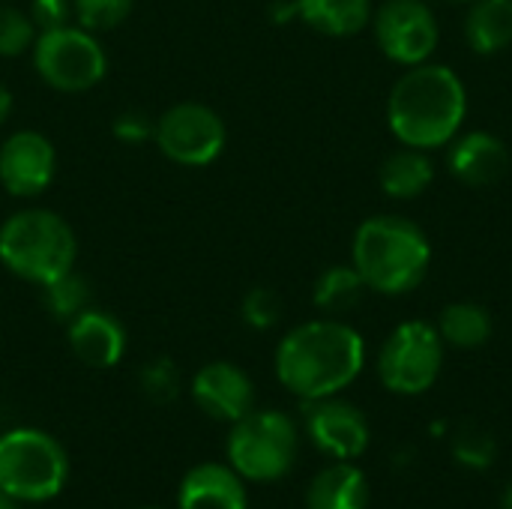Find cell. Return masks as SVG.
<instances>
[{"label": "cell", "mask_w": 512, "mask_h": 509, "mask_svg": "<svg viewBox=\"0 0 512 509\" xmlns=\"http://www.w3.org/2000/svg\"><path fill=\"white\" fill-rule=\"evenodd\" d=\"M495 453H498L495 438H492L486 429L471 426V423L462 426L459 435H456V441H453V456H456V462L465 465V468H474V471H486V468L495 462Z\"/></svg>", "instance_id": "cell-26"}, {"label": "cell", "mask_w": 512, "mask_h": 509, "mask_svg": "<svg viewBox=\"0 0 512 509\" xmlns=\"http://www.w3.org/2000/svg\"><path fill=\"white\" fill-rule=\"evenodd\" d=\"M66 342L87 369H111L126 354V327L111 312L87 306L66 324Z\"/></svg>", "instance_id": "cell-14"}, {"label": "cell", "mask_w": 512, "mask_h": 509, "mask_svg": "<svg viewBox=\"0 0 512 509\" xmlns=\"http://www.w3.org/2000/svg\"><path fill=\"white\" fill-rule=\"evenodd\" d=\"M297 18L324 36H357L372 21V0H294Z\"/></svg>", "instance_id": "cell-19"}, {"label": "cell", "mask_w": 512, "mask_h": 509, "mask_svg": "<svg viewBox=\"0 0 512 509\" xmlns=\"http://www.w3.org/2000/svg\"><path fill=\"white\" fill-rule=\"evenodd\" d=\"M180 509H249L243 477L228 465H198L192 468L177 492Z\"/></svg>", "instance_id": "cell-16"}, {"label": "cell", "mask_w": 512, "mask_h": 509, "mask_svg": "<svg viewBox=\"0 0 512 509\" xmlns=\"http://www.w3.org/2000/svg\"><path fill=\"white\" fill-rule=\"evenodd\" d=\"M138 509H162V507H138Z\"/></svg>", "instance_id": "cell-35"}, {"label": "cell", "mask_w": 512, "mask_h": 509, "mask_svg": "<svg viewBox=\"0 0 512 509\" xmlns=\"http://www.w3.org/2000/svg\"><path fill=\"white\" fill-rule=\"evenodd\" d=\"M468 117V90L462 78L441 63L408 66L387 99V126L399 144L417 150L447 147Z\"/></svg>", "instance_id": "cell-2"}, {"label": "cell", "mask_w": 512, "mask_h": 509, "mask_svg": "<svg viewBox=\"0 0 512 509\" xmlns=\"http://www.w3.org/2000/svg\"><path fill=\"white\" fill-rule=\"evenodd\" d=\"M375 42L399 66L426 63L441 42V27L426 0H384L372 12Z\"/></svg>", "instance_id": "cell-10"}, {"label": "cell", "mask_w": 512, "mask_h": 509, "mask_svg": "<svg viewBox=\"0 0 512 509\" xmlns=\"http://www.w3.org/2000/svg\"><path fill=\"white\" fill-rule=\"evenodd\" d=\"M114 135L120 141H129V144H138L144 138H153V123L144 117V114H135V111H126L114 120Z\"/></svg>", "instance_id": "cell-30"}, {"label": "cell", "mask_w": 512, "mask_h": 509, "mask_svg": "<svg viewBox=\"0 0 512 509\" xmlns=\"http://www.w3.org/2000/svg\"><path fill=\"white\" fill-rule=\"evenodd\" d=\"M192 399L207 417L222 423H237L255 405V384L240 366L228 360H216L195 372Z\"/></svg>", "instance_id": "cell-13"}, {"label": "cell", "mask_w": 512, "mask_h": 509, "mask_svg": "<svg viewBox=\"0 0 512 509\" xmlns=\"http://www.w3.org/2000/svg\"><path fill=\"white\" fill-rule=\"evenodd\" d=\"M465 39L477 54H501L512 45V0H474L465 18Z\"/></svg>", "instance_id": "cell-20"}, {"label": "cell", "mask_w": 512, "mask_h": 509, "mask_svg": "<svg viewBox=\"0 0 512 509\" xmlns=\"http://www.w3.org/2000/svg\"><path fill=\"white\" fill-rule=\"evenodd\" d=\"M447 168L465 186H474V189L492 186L510 171V150L498 135L486 129H474L450 141Z\"/></svg>", "instance_id": "cell-15"}, {"label": "cell", "mask_w": 512, "mask_h": 509, "mask_svg": "<svg viewBox=\"0 0 512 509\" xmlns=\"http://www.w3.org/2000/svg\"><path fill=\"white\" fill-rule=\"evenodd\" d=\"M153 141L168 162L183 168H207L222 156L228 129L216 108L204 102H177L153 123Z\"/></svg>", "instance_id": "cell-9"}, {"label": "cell", "mask_w": 512, "mask_h": 509, "mask_svg": "<svg viewBox=\"0 0 512 509\" xmlns=\"http://www.w3.org/2000/svg\"><path fill=\"white\" fill-rule=\"evenodd\" d=\"M444 366V339L429 321L399 324L378 354V378L390 393L420 396L426 393Z\"/></svg>", "instance_id": "cell-8"}, {"label": "cell", "mask_w": 512, "mask_h": 509, "mask_svg": "<svg viewBox=\"0 0 512 509\" xmlns=\"http://www.w3.org/2000/svg\"><path fill=\"white\" fill-rule=\"evenodd\" d=\"M9 114H12V93H9V87L0 81V126L9 120Z\"/></svg>", "instance_id": "cell-31"}, {"label": "cell", "mask_w": 512, "mask_h": 509, "mask_svg": "<svg viewBox=\"0 0 512 509\" xmlns=\"http://www.w3.org/2000/svg\"><path fill=\"white\" fill-rule=\"evenodd\" d=\"M438 333L444 339V345H453V348H480L489 342L492 336V315L486 306L480 303H450L441 318H438Z\"/></svg>", "instance_id": "cell-21"}, {"label": "cell", "mask_w": 512, "mask_h": 509, "mask_svg": "<svg viewBox=\"0 0 512 509\" xmlns=\"http://www.w3.org/2000/svg\"><path fill=\"white\" fill-rule=\"evenodd\" d=\"M141 390L153 402H174L180 393V372L171 360H153L141 372Z\"/></svg>", "instance_id": "cell-28"}, {"label": "cell", "mask_w": 512, "mask_h": 509, "mask_svg": "<svg viewBox=\"0 0 512 509\" xmlns=\"http://www.w3.org/2000/svg\"><path fill=\"white\" fill-rule=\"evenodd\" d=\"M366 366L363 336L339 321L318 318L294 327L276 348L279 384L303 402L339 396Z\"/></svg>", "instance_id": "cell-1"}, {"label": "cell", "mask_w": 512, "mask_h": 509, "mask_svg": "<svg viewBox=\"0 0 512 509\" xmlns=\"http://www.w3.org/2000/svg\"><path fill=\"white\" fill-rule=\"evenodd\" d=\"M30 54L36 75L60 93L93 90L108 75V54L102 42L81 24L39 30Z\"/></svg>", "instance_id": "cell-7"}, {"label": "cell", "mask_w": 512, "mask_h": 509, "mask_svg": "<svg viewBox=\"0 0 512 509\" xmlns=\"http://www.w3.org/2000/svg\"><path fill=\"white\" fill-rule=\"evenodd\" d=\"M435 180V165L429 159L426 150H417V147H399L393 150L381 171H378V183L384 189V195L396 198V201H411V198H420Z\"/></svg>", "instance_id": "cell-18"}, {"label": "cell", "mask_w": 512, "mask_h": 509, "mask_svg": "<svg viewBox=\"0 0 512 509\" xmlns=\"http://www.w3.org/2000/svg\"><path fill=\"white\" fill-rule=\"evenodd\" d=\"M450 3H474V0H450Z\"/></svg>", "instance_id": "cell-34"}, {"label": "cell", "mask_w": 512, "mask_h": 509, "mask_svg": "<svg viewBox=\"0 0 512 509\" xmlns=\"http://www.w3.org/2000/svg\"><path fill=\"white\" fill-rule=\"evenodd\" d=\"M57 174V153L48 135L18 129L0 144V186L12 198H39Z\"/></svg>", "instance_id": "cell-11"}, {"label": "cell", "mask_w": 512, "mask_h": 509, "mask_svg": "<svg viewBox=\"0 0 512 509\" xmlns=\"http://www.w3.org/2000/svg\"><path fill=\"white\" fill-rule=\"evenodd\" d=\"M351 264L369 291L402 297L423 285L432 246L420 225L405 216H372L354 231Z\"/></svg>", "instance_id": "cell-3"}, {"label": "cell", "mask_w": 512, "mask_h": 509, "mask_svg": "<svg viewBox=\"0 0 512 509\" xmlns=\"http://www.w3.org/2000/svg\"><path fill=\"white\" fill-rule=\"evenodd\" d=\"M30 18L36 24V30H54L63 24H72V0H30Z\"/></svg>", "instance_id": "cell-29"}, {"label": "cell", "mask_w": 512, "mask_h": 509, "mask_svg": "<svg viewBox=\"0 0 512 509\" xmlns=\"http://www.w3.org/2000/svg\"><path fill=\"white\" fill-rule=\"evenodd\" d=\"M0 509H18V501H15L3 486H0Z\"/></svg>", "instance_id": "cell-32"}, {"label": "cell", "mask_w": 512, "mask_h": 509, "mask_svg": "<svg viewBox=\"0 0 512 509\" xmlns=\"http://www.w3.org/2000/svg\"><path fill=\"white\" fill-rule=\"evenodd\" d=\"M135 0H72V15L75 24H81L90 33H105L120 27L129 12H132Z\"/></svg>", "instance_id": "cell-25"}, {"label": "cell", "mask_w": 512, "mask_h": 509, "mask_svg": "<svg viewBox=\"0 0 512 509\" xmlns=\"http://www.w3.org/2000/svg\"><path fill=\"white\" fill-rule=\"evenodd\" d=\"M36 24L30 12L12 6L9 0H0V57H18L33 48L36 42Z\"/></svg>", "instance_id": "cell-24"}, {"label": "cell", "mask_w": 512, "mask_h": 509, "mask_svg": "<svg viewBox=\"0 0 512 509\" xmlns=\"http://www.w3.org/2000/svg\"><path fill=\"white\" fill-rule=\"evenodd\" d=\"M306 417V435L309 441L333 456L336 462H351L366 453L369 447V423L360 408L342 399H312L303 408Z\"/></svg>", "instance_id": "cell-12"}, {"label": "cell", "mask_w": 512, "mask_h": 509, "mask_svg": "<svg viewBox=\"0 0 512 509\" xmlns=\"http://www.w3.org/2000/svg\"><path fill=\"white\" fill-rule=\"evenodd\" d=\"M240 315L252 330H270L282 318V300L270 288H252L240 303Z\"/></svg>", "instance_id": "cell-27"}, {"label": "cell", "mask_w": 512, "mask_h": 509, "mask_svg": "<svg viewBox=\"0 0 512 509\" xmlns=\"http://www.w3.org/2000/svg\"><path fill=\"white\" fill-rule=\"evenodd\" d=\"M300 450L297 426L282 411H249L231 426L228 435V462L231 468L252 483L282 480Z\"/></svg>", "instance_id": "cell-6"}, {"label": "cell", "mask_w": 512, "mask_h": 509, "mask_svg": "<svg viewBox=\"0 0 512 509\" xmlns=\"http://www.w3.org/2000/svg\"><path fill=\"white\" fill-rule=\"evenodd\" d=\"M369 480L360 468L336 462L324 468L306 489V509H366Z\"/></svg>", "instance_id": "cell-17"}, {"label": "cell", "mask_w": 512, "mask_h": 509, "mask_svg": "<svg viewBox=\"0 0 512 509\" xmlns=\"http://www.w3.org/2000/svg\"><path fill=\"white\" fill-rule=\"evenodd\" d=\"M39 291H42V306L48 309V315L63 324H69L78 312L90 306V285L81 273H75V267L51 279Z\"/></svg>", "instance_id": "cell-23"}, {"label": "cell", "mask_w": 512, "mask_h": 509, "mask_svg": "<svg viewBox=\"0 0 512 509\" xmlns=\"http://www.w3.org/2000/svg\"><path fill=\"white\" fill-rule=\"evenodd\" d=\"M69 459L57 438L42 429H9L0 435V486L18 504H42L63 492Z\"/></svg>", "instance_id": "cell-5"}, {"label": "cell", "mask_w": 512, "mask_h": 509, "mask_svg": "<svg viewBox=\"0 0 512 509\" xmlns=\"http://www.w3.org/2000/svg\"><path fill=\"white\" fill-rule=\"evenodd\" d=\"M501 507L512 509V483L507 486V492H504V501H501Z\"/></svg>", "instance_id": "cell-33"}, {"label": "cell", "mask_w": 512, "mask_h": 509, "mask_svg": "<svg viewBox=\"0 0 512 509\" xmlns=\"http://www.w3.org/2000/svg\"><path fill=\"white\" fill-rule=\"evenodd\" d=\"M366 291L369 288H366V282H363V276L357 273L354 264H333L315 279L312 300L327 315H345L363 300Z\"/></svg>", "instance_id": "cell-22"}, {"label": "cell", "mask_w": 512, "mask_h": 509, "mask_svg": "<svg viewBox=\"0 0 512 509\" xmlns=\"http://www.w3.org/2000/svg\"><path fill=\"white\" fill-rule=\"evenodd\" d=\"M75 258V231L54 210L24 207L0 225V264L36 288L72 270Z\"/></svg>", "instance_id": "cell-4"}]
</instances>
